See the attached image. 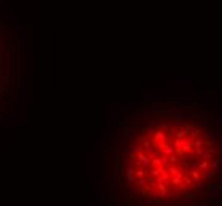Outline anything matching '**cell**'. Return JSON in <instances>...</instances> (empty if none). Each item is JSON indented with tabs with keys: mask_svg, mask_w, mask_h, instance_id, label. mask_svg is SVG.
Returning <instances> with one entry per match:
<instances>
[{
	"mask_svg": "<svg viewBox=\"0 0 222 206\" xmlns=\"http://www.w3.org/2000/svg\"><path fill=\"white\" fill-rule=\"evenodd\" d=\"M221 194H222V186H221V182H217V184H208L206 189L203 190L202 194H197L195 197H203V198H206L211 205H214L219 201Z\"/></svg>",
	"mask_w": 222,
	"mask_h": 206,
	"instance_id": "1",
	"label": "cell"
},
{
	"mask_svg": "<svg viewBox=\"0 0 222 206\" xmlns=\"http://www.w3.org/2000/svg\"><path fill=\"white\" fill-rule=\"evenodd\" d=\"M168 84H172V86H192L194 78L192 76H172V78H168Z\"/></svg>",
	"mask_w": 222,
	"mask_h": 206,
	"instance_id": "2",
	"label": "cell"
},
{
	"mask_svg": "<svg viewBox=\"0 0 222 206\" xmlns=\"http://www.w3.org/2000/svg\"><path fill=\"white\" fill-rule=\"evenodd\" d=\"M154 138H156V143H165L166 144V143H168V140H170L168 130H159V129H157Z\"/></svg>",
	"mask_w": 222,
	"mask_h": 206,
	"instance_id": "3",
	"label": "cell"
},
{
	"mask_svg": "<svg viewBox=\"0 0 222 206\" xmlns=\"http://www.w3.org/2000/svg\"><path fill=\"white\" fill-rule=\"evenodd\" d=\"M210 170H213L214 173L222 170V155H217L216 159H213V162H210Z\"/></svg>",
	"mask_w": 222,
	"mask_h": 206,
	"instance_id": "4",
	"label": "cell"
},
{
	"mask_svg": "<svg viewBox=\"0 0 222 206\" xmlns=\"http://www.w3.org/2000/svg\"><path fill=\"white\" fill-rule=\"evenodd\" d=\"M166 170L170 171V175H172L173 178H179V179H184V178H186V175H184V173L179 170L178 167H175V165H168V167H166Z\"/></svg>",
	"mask_w": 222,
	"mask_h": 206,
	"instance_id": "5",
	"label": "cell"
},
{
	"mask_svg": "<svg viewBox=\"0 0 222 206\" xmlns=\"http://www.w3.org/2000/svg\"><path fill=\"white\" fill-rule=\"evenodd\" d=\"M221 135H222V129H221L219 125H216V124H214V125L211 127V130L206 133V138L208 140H213L214 136H221Z\"/></svg>",
	"mask_w": 222,
	"mask_h": 206,
	"instance_id": "6",
	"label": "cell"
},
{
	"mask_svg": "<svg viewBox=\"0 0 222 206\" xmlns=\"http://www.w3.org/2000/svg\"><path fill=\"white\" fill-rule=\"evenodd\" d=\"M166 114H168V116H173V117H179V116H191L192 111H184V109H168Z\"/></svg>",
	"mask_w": 222,
	"mask_h": 206,
	"instance_id": "7",
	"label": "cell"
},
{
	"mask_svg": "<svg viewBox=\"0 0 222 206\" xmlns=\"http://www.w3.org/2000/svg\"><path fill=\"white\" fill-rule=\"evenodd\" d=\"M187 176H191L192 178V182L194 184H198V182H202V175H200V171L198 170H189L187 171Z\"/></svg>",
	"mask_w": 222,
	"mask_h": 206,
	"instance_id": "8",
	"label": "cell"
},
{
	"mask_svg": "<svg viewBox=\"0 0 222 206\" xmlns=\"http://www.w3.org/2000/svg\"><path fill=\"white\" fill-rule=\"evenodd\" d=\"M168 98V95L162 94V95H154V97H143L145 102H159V100H166Z\"/></svg>",
	"mask_w": 222,
	"mask_h": 206,
	"instance_id": "9",
	"label": "cell"
},
{
	"mask_svg": "<svg viewBox=\"0 0 222 206\" xmlns=\"http://www.w3.org/2000/svg\"><path fill=\"white\" fill-rule=\"evenodd\" d=\"M189 132H191V130H187V129H179V130H176V132H175V133H176V140H184V138H187Z\"/></svg>",
	"mask_w": 222,
	"mask_h": 206,
	"instance_id": "10",
	"label": "cell"
},
{
	"mask_svg": "<svg viewBox=\"0 0 222 206\" xmlns=\"http://www.w3.org/2000/svg\"><path fill=\"white\" fill-rule=\"evenodd\" d=\"M202 159L206 160V162H213V159H214V154H213L210 149H205V151H203V154H202Z\"/></svg>",
	"mask_w": 222,
	"mask_h": 206,
	"instance_id": "11",
	"label": "cell"
},
{
	"mask_svg": "<svg viewBox=\"0 0 222 206\" xmlns=\"http://www.w3.org/2000/svg\"><path fill=\"white\" fill-rule=\"evenodd\" d=\"M200 135H202V129H192L191 132H189V138H191V140L200 138Z\"/></svg>",
	"mask_w": 222,
	"mask_h": 206,
	"instance_id": "12",
	"label": "cell"
},
{
	"mask_svg": "<svg viewBox=\"0 0 222 206\" xmlns=\"http://www.w3.org/2000/svg\"><path fill=\"white\" fill-rule=\"evenodd\" d=\"M214 176H216V173L213 171V170H206V171H203V173H202V179H208V181H211Z\"/></svg>",
	"mask_w": 222,
	"mask_h": 206,
	"instance_id": "13",
	"label": "cell"
},
{
	"mask_svg": "<svg viewBox=\"0 0 222 206\" xmlns=\"http://www.w3.org/2000/svg\"><path fill=\"white\" fill-rule=\"evenodd\" d=\"M192 148L194 149H203V138L192 140Z\"/></svg>",
	"mask_w": 222,
	"mask_h": 206,
	"instance_id": "14",
	"label": "cell"
},
{
	"mask_svg": "<svg viewBox=\"0 0 222 206\" xmlns=\"http://www.w3.org/2000/svg\"><path fill=\"white\" fill-rule=\"evenodd\" d=\"M206 170H210V162H206V160H202L200 163H198V171H206Z\"/></svg>",
	"mask_w": 222,
	"mask_h": 206,
	"instance_id": "15",
	"label": "cell"
},
{
	"mask_svg": "<svg viewBox=\"0 0 222 206\" xmlns=\"http://www.w3.org/2000/svg\"><path fill=\"white\" fill-rule=\"evenodd\" d=\"M133 132H135L133 127H126V129H124V140H130V136H132Z\"/></svg>",
	"mask_w": 222,
	"mask_h": 206,
	"instance_id": "16",
	"label": "cell"
},
{
	"mask_svg": "<svg viewBox=\"0 0 222 206\" xmlns=\"http://www.w3.org/2000/svg\"><path fill=\"white\" fill-rule=\"evenodd\" d=\"M164 155H166V157H172V155H175V148H173V146L166 144L165 149H164Z\"/></svg>",
	"mask_w": 222,
	"mask_h": 206,
	"instance_id": "17",
	"label": "cell"
},
{
	"mask_svg": "<svg viewBox=\"0 0 222 206\" xmlns=\"http://www.w3.org/2000/svg\"><path fill=\"white\" fill-rule=\"evenodd\" d=\"M166 197H170V198H176V197H181V198H183V194H179V192L173 190V189H168V190H166Z\"/></svg>",
	"mask_w": 222,
	"mask_h": 206,
	"instance_id": "18",
	"label": "cell"
},
{
	"mask_svg": "<svg viewBox=\"0 0 222 206\" xmlns=\"http://www.w3.org/2000/svg\"><path fill=\"white\" fill-rule=\"evenodd\" d=\"M170 182L175 187H183V179H179V178H170Z\"/></svg>",
	"mask_w": 222,
	"mask_h": 206,
	"instance_id": "19",
	"label": "cell"
},
{
	"mask_svg": "<svg viewBox=\"0 0 222 206\" xmlns=\"http://www.w3.org/2000/svg\"><path fill=\"white\" fill-rule=\"evenodd\" d=\"M203 146H206V148L210 149V148H213V146H216V144L213 143V140H208V138H205V140H203Z\"/></svg>",
	"mask_w": 222,
	"mask_h": 206,
	"instance_id": "20",
	"label": "cell"
},
{
	"mask_svg": "<svg viewBox=\"0 0 222 206\" xmlns=\"http://www.w3.org/2000/svg\"><path fill=\"white\" fill-rule=\"evenodd\" d=\"M194 102L203 103V102H206V97H203V95H195V97H194Z\"/></svg>",
	"mask_w": 222,
	"mask_h": 206,
	"instance_id": "21",
	"label": "cell"
},
{
	"mask_svg": "<svg viewBox=\"0 0 222 206\" xmlns=\"http://www.w3.org/2000/svg\"><path fill=\"white\" fill-rule=\"evenodd\" d=\"M173 144H175V146H173L175 149H181V148H183V140H175Z\"/></svg>",
	"mask_w": 222,
	"mask_h": 206,
	"instance_id": "22",
	"label": "cell"
},
{
	"mask_svg": "<svg viewBox=\"0 0 222 206\" xmlns=\"http://www.w3.org/2000/svg\"><path fill=\"white\" fill-rule=\"evenodd\" d=\"M156 108L157 106H154V105H152V106H145V108H143V111H145V113H154Z\"/></svg>",
	"mask_w": 222,
	"mask_h": 206,
	"instance_id": "23",
	"label": "cell"
},
{
	"mask_svg": "<svg viewBox=\"0 0 222 206\" xmlns=\"http://www.w3.org/2000/svg\"><path fill=\"white\" fill-rule=\"evenodd\" d=\"M192 154L195 155V157H202V154H203V149H194V151H192Z\"/></svg>",
	"mask_w": 222,
	"mask_h": 206,
	"instance_id": "24",
	"label": "cell"
},
{
	"mask_svg": "<svg viewBox=\"0 0 222 206\" xmlns=\"http://www.w3.org/2000/svg\"><path fill=\"white\" fill-rule=\"evenodd\" d=\"M216 125H219L221 129H222V113L217 114V121H216Z\"/></svg>",
	"mask_w": 222,
	"mask_h": 206,
	"instance_id": "25",
	"label": "cell"
},
{
	"mask_svg": "<svg viewBox=\"0 0 222 206\" xmlns=\"http://www.w3.org/2000/svg\"><path fill=\"white\" fill-rule=\"evenodd\" d=\"M198 163H200V162H198V160H192V162H191V167H192V170H198Z\"/></svg>",
	"mask_w": 222,
	"mask_h": 206,
	"instance_id": "26",
	"label": "cell"
},
{
	"mask_svg": "<svg viewBox=\"0 0 222 206\" xmlns=\"http://www.w3.org/2000/svg\"><path fill=\"white\" fill-rule=\"evenodd\" d=\"M192 129H202V124L198 121H192Z\"/></svg>",
	"mask_w": 222,
	"mask_h": 206,
	"instance_id": "27",
	"label": "cell"
},
{
	"mask_svg": "<svg viewBox=\"0 0 222 206\" xmlns=\"http://www.w3.org/2000/svg\"><path fill=\"white\" fill-rule=\"evenodd\" d=\"M176 162H178V157H176V155H172V157H170V165H173Z\"/></svg>",
	"mask_w": 222,
	"mask_h": 206,
	"instance_id": "28",
	"label": "cell"
},
{
	"mask_svg": "<svg viewBox=\"0 0 222 206\" xmlns=\"http://www.w3.org/2000/svg\"><path fill=\"white\" fill-rule=\"evenodd\" d=\"M219 103H221V102H219V100H214V102H213V103H211V106H219Z\"/></svg>",
	"mask_w": 222,
	"mask_h": 206,
	"instance_id": "29",
	"label": "cell"
},
{
	"mask_svg": "<svg viewBox=\"0 0 222 206\" xmlns=\"http://www.w3.org/2000/svg\"><path fill=\"white\" fill-rule=\"evenodd\" d=\"M211 109H213L214 113H219V106H211Z\"/></svg>",
	"mask_w": 222,
	"mask_h": 206,
	"instance_id": "30",
	"label": "cell"
},
{
	"mask_svg": "<svg viewBox=\"0 0 222 206\" xmlns=\"http://www.w3.org/2000/svg\"><path fill=\"white\" fill-rule=\"evenodd\" d=\"M217 206H222V205H217Z\"/></svg>",
	"mask_w": 222,
	"mask_h": 206,
	"instance_id": "31",
	"label": "cell"
}]
</instances>
